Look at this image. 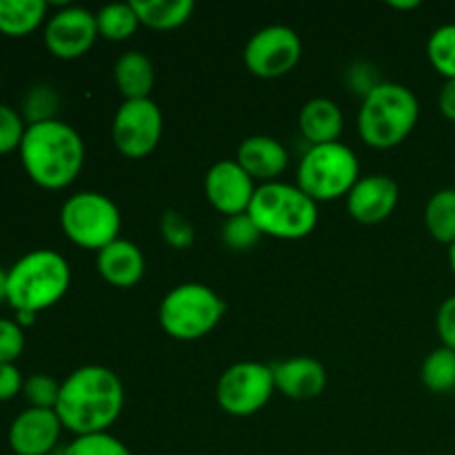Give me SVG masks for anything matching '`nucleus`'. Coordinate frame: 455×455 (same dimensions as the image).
Listing matches in <instances>:
<instances>
[{"mask_svg":"<svg viewBox=\"0 0 455 455\" xmlns=\"http://www.w3.org/2000/svg\"><path fill=\"white\" fill-rule=\"evenodd\" d=\"M124 407V387L111 369L87 364L69 373L60 385L56 413L74 435L109 431Z\"/></svg>","mask_w":455,"mask_h":455,"instance_id":"obj_1","label":"nucleus"},{"mask_svg":"<svg viewBox=\"0 0 455 455\" xmlns=\"http://www.w3.org/2000/svg\"><path fill=\"white\" fill-rule=\"evenodd\" d=\"M20 163L31 182L43 189H67L84 164V142L71 124L62 120L27 124L20 142Z\"/></svg>","mask_w":455,"mask_h":455,"instance_id":"obj_2","label":"nucleus"},{"mask_svg":"<svg viewBox=\"0 0 455 455\" xmlns=\"http://www.w3.org/2000/svg\"><path fill=\"white\" fill-rule=\"evenodd\" d=\"M69 284V262L52 249H34L7 269V305L16 314L38 315L60 302Z\"/></svg>","mask_w":455,"mask_h":455,"instance_id":"obj_3","label":"nucleus"},{"mask_svg":"<svg viewBox=\"0 0 455 455\" xmlns=\"http://www.w3.org/2000/svg\"><path fill=\"white\" fill-rule=\"evenodd\" d=\"M420 105L416 93L400 83H380L363 98L358 133L373 149H394L416 129Z\"/></svg>","mask_w":455,"mask_h":455,"instance_id":"obj_4","label":"nucleus"},{"mask_svg":"<svg viewBox=\"0 0 455 455\" xmlns=\"http://www.w3.org/2000/svg\"><path fill=\"white\" fill-rule=\"evenodd\" d=\"M247 213L262 235L278 240L307 238L318 225V203L298 185L278 180L258 187Z\"/></svg>","mask_w":455,"mask_h":455,"instance_id":"obj_5","label":"nucleus"},{"mask_svg":"<svg viewBox=\"0 0 455 455\" xmlns=\"http://www.w3.org/2000/svg\"><path fill=\"white\" fill-rule=\"evenodd\" d=\"M227 305L212 287L185 283L167 293L160 302L158 320L167 336L180 342L200 340L220 324Z\"/></svg>","mask_w":455,"mask_h":455,"instance_id":"obj_6","label":"nucleus"},{"mask_svg":"<svg viewBox=\"0 0 455 455\" xmlns=\"http://www.w3.org/2000/svg\"><path fill=\"white\" fill-rule=\"evenodd\" d=\"M358 180V156L342 142L309 147L298 164L296 185L314 203H331L336 198H347Z\"/></svg>","mask_w":455,"mask_h":455,"instance_id":"obj_7","label":"nucleus"},{"mask_svg":"<svg viewBox=\"0 0 455 455\" xmlns=\"http://www.w3.org/2000/svg\"><path fill=\"white\" fill-rule=\"evenodd\" d=\"M123 216L109 196L98 191H78L62 203L60 229L76 247L100 251L118 240Z\"/></svg>","mask_w":455,"mask_h":455,"instance_id":"obj_8","label":"nucleus"},{"mask_svg":"<svg viewBox=\"0 0 455 455\" xmlns=\"http://www.w3.org/2000/svg\"><path fill=\"white\" fill-rule=\"evenodd\" d=\"M275 394L274 367L262 363H235L220 376L216 387L218 404L225 413L247 418L267 407Z\"/></svg>","mask_w":455,"mask_h":455,"instance_id":"obj_9","label":"nucleus"},{"mask_svg":"<svg viewBox=\"0 0 455 455\" xmlns=\"http://www.w3.org/2000/svg\"><path fill=\"white\" fill-rule=\"evenodd\" d=\"M163 111L151 98L124 100L111 124L114 145L124 158L140 160L154 154L163 138Z\"/></svg>","mask_w":455,"mask_h":455,"instance_id":"obj_10","label":"nucleus"},{"mask_svg":"<svg viewBox=\"0 0 455 455\" xmlns=\"http://www.w3.org/2000/svg\"><path fill=\"white\" fill-rule=\"evenodd\" d=\"M244 65L256 78L274 80L287 76L302 58L300 36L284 25L258 29L244 44Z\"/></svg>","mask_w":455,"mask_h":455,"instance_id":"obj_11","label":"nucleus"},{"mask_svg":"<svg viewBox=\"0 0 455 455\" xmlns=\"http://www.w3.org/2000/svg\"><path fill=\"white\" fill-rule=\"evenodd\" d=\"M96 13L84 7H62L44 22V47L60 60H76L93 47L98 38Z\"/></svg>","mask_w":455,"mask_h":455,"instance_id":"obj_12","label":"nucleus"},{"mask_svg":"<svg viewBox=\"0 0 455 455\" xmlns=\"http://www.w3.org/2000/svg\"><path fill=\"white\" fill-rule=\"evenodd\" d=\"M256 189V180L235 160H220L204 176V196L209 204L227 218L247 213Z\"/></svg>","mask_w":455,"mask_h":455,"instance_id":"obj_13","label":"nucleus"},{"mask_svg":"<svg viewBox=\"0 0 455 455\" xmlns=\"http://www.w3.org/2000/svg\"><path fill=\"white\" fill-rule=\"evenodd\" d=\"M62 422L53 409H25L9 427L13 455H52L62 434Z\"/></svg>","mask_w":455,"mask_h":455,"instance_id":"obj_14","label":"nucleus"},{"mask_svg":"<svg viewBox=\"0 0 455 455\" xmlns=\"http://www.w3.org/2000/svg\"><path fill=\"white\" fill-rule=\"evenodd\" d=\"M400 189L394 178L385 173L363 176L347 196V212L363 225H378L394 213Z\"/></svg>","mask_w":455,"mask_h":455,"instance_id":"obj_15","label":"nucleus"},{"mask_svg":"<svg viewBox=\"0 0 455 455\" xmlns=\"http://www.w3.org/2000/svg\"><path fill=\"white\" fill-rule=\"evenodd\" d=\"M275 391L291 400L318 398L327 387V369L309 355L283 360L274 364Z\"/></svg>","mask_w":455,"mask_h":455,"instance_id":"obj_16","label":"nucleus"},{"mask_svg":"<svg viewBox=\"0 0 455 455\" xmlns=\"http://www.w3.org/2000/svg\"><path fill=\"white\" fill-rule=\"evenodd\" d=\"M96 267L111 287L132 289L145 275V256L136 243L118 238L98 251Z\"/></svg>","mask_w":455,"mask_h":455,"instance_id":"obj_17","label":"nucleus"},{"mask_svg":"<svg viewBox=\"0 0 455 455\" xmlns=\"http://www.w3.org/2000/svg\"><path fill=\"white\" fill-rule=\"evenodd\" d=\"M235 163L253 178V180L275 182V178L287 169L289 151L280 140L271 136H249L240 142Z\"/></svg>","mask_w":455,"mask_h":455,"instance_id":"obj_18","label":"nucleus"},{"mask_svg":"<svg viewBox=\"0 0 455 455\" xmlns=\"http://www.w3.org/2000/svg\"><path fill=\"white\" fill-rule=\"evenodd\" d=\"M298 127H300L302 138L311 147L331 145V142H338V138L342 136L345 116H342L340 107L333 100H329V98H311L300 109Z\"/></svg>","mask_w":455,"mask_h":455,"instance_id":"obj_19","label":"nucleus"},{"mask_svg":"<svg viewBox=\"0 0 455 455\" xmlns=\"http://www.w3.org/2000/svg\"><path fill=\"white\" fill-rule=\"evenodd\" d=\"M114 80L120 96H124V100L149 98L151 89L156 84L154 62L142 52L123 53L114 65Z\"/></svg>","mask_w":455,"mask_h":455,"instance_id":"obj_20","label":"nucleus"},{"mask_svg":"<svg viewBox=\"0 0 455 455\" xmlns=\"http://www.w3.org/2000/svg\"><path fill=\"white\" fill-rule=\"evenodd\" d=\"M47 20L44 0H0V34L25 38Z\"/></svg>","mask_w":455,"mask_h":455,"instance_id":"obj_21","label":"nucleus"},{"mask_svg":"<svg viewBox=\"0 0 455 455\" xmlns=\"http://www.w3.org/2000/svg\"><path fill=\"white\" fill-rule=\"evenodd\" d=\"M140 25L156 31H172L185 25L194 13V0H133Z\"/></svg>","mask_w":455,"mask_h":455,"instance_id":"obj_22","label":"nucleus"},{"mask_svg":"<svg viewBox=\"0 0 455 455\" xmlns=\"http://www.w3.org/2000/svg\"><path fill=\"white\" fill-rule=\"evenodd\" d=\"M425 225L438 243H455V189H440L425 207Z\"/></svg>","mask_w":455,"mask_h":455,"instance_id":"obj_23","label":"nucleus"},{"mask_svg":"<svg viewBox=\"0 0 455 455\" xmlns=\"http://www.w3.org/2000/svg\"><path fill=\"white\" fill-rule=\"evenodd\" d=\"M98 34L111 43H123L129 40L140 27L138 13L133 9V3H116L107 4L96 13Z\"/></svg>","mask_w":455,"mask_h":455,"instance_id":"obj_24","label":"nucleus"},{"mask_svg":"<svg viewBox=\"0 0 455 455\" xmlns=\"http://www.w3.org/2000/svg\"><path fill=\"white\" fill-rule=\"evenodd\" d=\"M422 382L434 394H449L455 389V351L438 347L422 363Z\"/></svg>","mask_w":455,"mask_h":455,"instance_id":"obj_25","label":"nucleus"},{"mask_svg":"<svg viewBox=\"0 0 455 455\" xmlns=\"http://www.w3.org/2000/svg\"><path fill=\"white\" fill-rule=\"evenodd\" d=\"M427 56L434 69L447 80L455 78V22L443 25L429 36Z\"/></svg>","mask_w":455,"mask_h":455,"instance_id":"obj_26","label":"nucleus"},{"mask_svg":"<svg viewBox=\"0 0 455 455\" xmlns=\"http://www.w3.org/2000/svg\"><path fill=\"white\" fill-rule=\"evenodd\" d=\"M67 455H132L127 444L111 435L109 431L89 435H76L65 447Z\"/></svg>","mask_w":455,"mask_h":455,"instance_id":"obj_27","label":"nucleus"},{"mask_svg":"<svg viewBox=\"0 0 455 455\" xmlns=\"http://www.w3.org/2000/svg\"><path fill=\"white\" fill-rule=\"evenodd\" d=\"M260 235V229H258L249 213L227 218V222L222 225V243H225V247L234 249V251H249L251 247H256Z\"/></svg>","mask_w":455,"mask_h":455,"instance_id":"obj_28","label":"nucleus"},{"mask_svg":"<svg viewBox=\"0 0 455 455\" xmlns=\"http://www.w3.org/2000/svg\"><path fill=\"white\" fill-rule=\"evenodd\" d=\"M58 111V93L52 87H34L22 100V118L27 124L44 123V120H56Z\"/></svg>","mask_w":455,"mask_h":455,"instance_id":"obj_29","label":"nucleus"},{"mask_svg":"<svg viewBox=\"0 0 455 455\" xmlns=\"http://www.w3.org/2000/svg\"><path fill=\"white\" fill-rule=\"evenodd\" d=\"M22 395L29 403L31 409H53L56 411L58 395H60V385L52 376L44 373H34L22 385Z\"/></svg>","mask_w":455,"mask_h":455,"instance_id":"obj_30","label":"nucleus"},{"mask_svg":"<svg viewBox=\"0 0 455 455\" xmlns=\"http://www.w3.org/2000/svg\"><path fill=\"white\" fill-rule=\"evenodd\" d=\"M160 234H163L164 243L169 247L178 249V251L189 249L196 240L194 225L180 212H173V209L164 212L163 218H160Z\"/></svg>","mask_w":455,"mask_h":455,"instance_id":"obj_31","label":"nucleus"},{"mask_svg":"<svg viewBox=\"0 0 455 455\" xmlns=\"http://www.w3.org/2000/svg\"><path fill=\"white\" fill-rule=\"evenodd\" d=\"M25 132L27 123L22 118V114H18L13 107L0 102V156L20 149Z\"/></svg>","mask_w":455,"mask_h":455,"instance_id":"obj_32","label":"nucleus"},{"mask_svg":"<svg viewBox=\"0 0 455 455\" xmlns=\"http://www.w3.org/2000/svg\"><path fill=\"white\" fill-rule=\"evenodd\" d=\"M25 351V331L16 320L0 318V364H16Z\"/></svg>","mask_w":455,"mask_h":455,"instance_id":"obj_33","label":"nucleus"},{"mask_svg":"<svg viewBox=\"0 0 455 455\" xmlns=\"http://www.w3.org/2000/svg\"><path fill=\"white\" fill-rule=\"evenodd\" d=\"M435 329H438L443 347L455 351V296H449L440 305L438 315H435Z\"/></svg>","mask_w":455,"mask_h":455,"instance_id":"obj_34","label":"nucleus"},{"mask_svg":"<svg viewBox=\"0 0 455 455\" xmlns=\"http://www.w3.org/2000/svg\"><path fill=\"white\" fill-rule=\"evenodd\" d=\"M382 80L376 78V69L371 65H364V62H355L349 71H347V84L351 87V92L363 93V98L367 96L371 89H376Z\"/></svg>","mask_w":455,"mask_h":455,"instance_id":"obj_35","label":"nucleus"},{"mask_svg":"<svg viewBox=\"0 0 455 455\" xmlns=\"http://www.w3.org/2000/svg\"><path fill=\"white\" fill-rule=\"evenodd\" d=\"M22 385L25 380L16 364H0V403H7L22 394Z\"/></svg>","mask_w":455,"mask_h":455,"instance_id":"obj_36","label":"nucleus"},{"mask_svg":"<svg viewBox=\"0 0 455 455\" xmlns=\"http://www.w3.org/2000/svg\"><path fill=\"white\" fill-rule=\"evenodd\" d=\"M438 107L440 111H443L444 118L455 123V78L444 83L443 92H440V98H438Z\"/></svg>","mask_w":455,"mask_h":455,"instance_id":"obj_37","label":"nucleus"},{"mask_svg":"<svg viewBox=\"0 0 455 455\" xmlns=\"http://www.w3.org/2000/svg\"><path fill=\"white\" fill-rule=\"evenodd\" d=\"M391 9H400V12H411V9H418L420 7V3L418 0H407V3H389Z\"/></svg>","mask_w":455,"mask_h":455,"instance_id":"obj_38","label":"nucleus"},{"mask_svg":"<svg viewBox=\"0 0 455 455\" xmlns=\"http://www.w3.org/2000/svg\"><path fill=\"white\" fill-rule=\"evenodd\" d=\"M0 302H7V271L0 267Z\"/></svg>","mask_w":455,"mask_h":455,"instance_id":"obj_39","label":"nucleus"},{"mask_svg":"<svg viewBox=\"0 0 455 455\" xmlns=\"http://www.w3.org/2000/svg\"><path fill=\"white\" fill-rule=\"evenodd\" d=\"M449 267H451V271L455 275V243L449 247Z\"/></svg>","mask_w":455,"mask_h":455,"instance_id":"obj_40","label":"nucleus"},{"mask_svg":"<svg viewBox=\"0 0 455 455\" xmlns=\"http://www.w3.org/2000/svg\"><path fill=\"white\" fill-rule=\"evenodd\" d=\"M52 455H67V453H65V449H56Z\"/></svg>","mask_w":455,"mask_h":455,"instance_id":"obj_41","label":"nucleus"}]
</instances>
